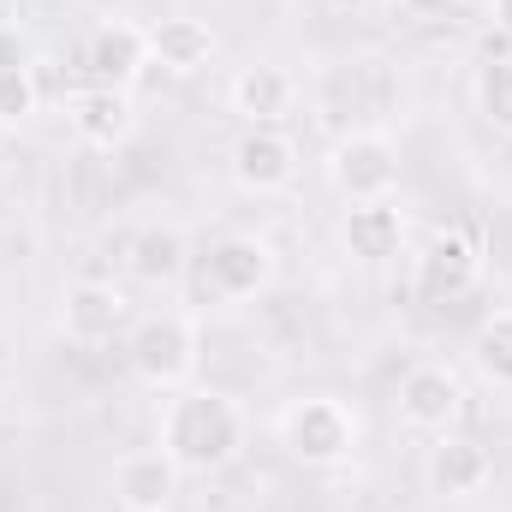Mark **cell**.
Listing matches in <instances>:
<instances>
[{"mask_svg":"<svg viewBox=\"0 0 512 512\" xmlns=\"http://www.w3.org/2000/svg\"><path fill=\"white\" fill-rule=\"evenodd\" d=\"M0 173H6V155H0Z\"/></svg>","mask_w":512,"mask_h":512,"instance_id":"obj_25","label":"cell"},{"mask_svg":"<svg viewBox=\"0 0 512 512\" xmlns=\"http://www.w3.org/2000/svg\"><path fill=\"white\" fill-rule=\"evenodd\" d=\"M465 411V382L447 364H411L399 376V423L417 435H453Z\"/></svg>","mask_w":512,"mask_h":512,"instance_id":"obj_5","label":"cell"},{"mask_svg":"<svg viewBox=\"0 0 512 512\" xmlns=\"http://www.w3.org/2000/svg\"><path fill=\"white\" fill-rule=\"evenodd\" d=\"M131 322H137V310L114 280H78L60 298V328L78 346H108V340L131 334Z\"/></svg>","mask_w":512,"mask_h":512,"instance_id":"obj_6","label":"cell"},{"mask_svg":"<svg viewBox=\"0 0 512 512\" xmlns=\"http://www.w3.org/2000/svg\"><path fill=\"white\" fill-rule=\"evenodd\" d=\"M489 477H495V459L471 435H435V447L423 453V483L441 501H471L489 489Z\"/></svg>","mask_w":512,"mask_h":512,"instance_id":"obj_9","label":"cell"},{"mask_svg":"<svg viewBox=\"0 0 512 512\" xmlns=\"http://www.w3.org/2000/svg\"><path fill=\"white\" fill-rule=\"evenodd\" d=\"M471 364L489 387H512V310H495L471 334Z\"/></svg>","mask_w":512,"mask_h":512,"instance_id":"obj_18","label":"cell"},{"mask_svg":"<svg viewBox=\"0 0 512 512\" xmlns=\"http://www.w3.org/2000/svg\"><path fill=\"white\" fill-rule=\"evenodd\" d=\"M471 96H477V114H483L495 131H507V137H512V54H501V60H483V66H477Z\"/></svg>","mask_w":512,"mask_h":512,"instance_id":"obj_19","label":"cell"},{"mask_svg":"<svg viewBox=\"0 0 512 512\" xmlns=\"http://www.w3.org/2000/svg\"><path fill=\"white\" fill-rule=\"evenodd\" d=\"M161 453L185 477L227 471L245 453V411L221 387H179L161 411Z\"/></svg>","mask_w":512,"mask_h":512,"instance_id":"obj_1","label":"cell"},{"mask_svg":"<svg viewBox=\"0 0 512 512\" xmlns=\"http://www.w3.org/2000/svg\"><path fill=\"white\" fill-rule=\"evenodd\" d=\"M227 102H233V114H245V126H280V120L292 114V102H298V84H292L286 66L256 60V66H245V72L233 78Z\"/></svg>","mask_w":512,"mask_h":512,"instance_id":"obj_14","label":"cell"},{"mask_svg":"<svg viewBox=\"0 0 512 512\" xmlns=\"http://www.w3.org/2000/svg\"><path fill=\"white\" fill-rule=\"evenodd\" d=\"M66 126L84 149H120L137 126V108H131V90L114 84H84L66 96Z\"/></svg>","mask_w":512,"mask_h":512,"instance_id":"obj_12","label":"cell"},{"mask_svg":"<svg viewBox=\"0 0 512 512\" xmlns=\"http://www.w3.org/2000/svg\"><path fill=\"white\" fill-rule=\"evenodd\" d=\"M126 358L131 370L161 393H179L197 376V322L179 316V310H155V316H137L126 334Z\"/></svg>","mask_w":512,"mask_h":512,"instance_id":"obj_2","label":"cell"},{"mask_svg":"<svg viewBox=\"0 0 512 512\" xmlns=\"http://www.w3.org/2000/svg\"><path fill=\"white\" fill-rule=\"evenodd\" d=\"M328 12H352V6H364V0H322Z\"/></svg>","mask_w":512,"mask_h":512,"instance_id":"obj_24","label":"cell"},{"mask_svg":"<svg viewBox=\"0 0 512 512\" xmlns=\"http://www.w3.org/2000/svg\"><path fill=\"white\" fill-rule=\"evenodd\" d=\"M143 66H155V54H149V30H143V24H131V18H108V24L90 30V42H84V72H90V84L131 90V84L143 78Z\"/></svg>","mask_w":512,"mask_h":512,"instance_id":"obj_10","label":"cell"},{"mask_svg":"<svg viewBox=\"0 0 512 512\" xmlns=\"http://www.w3.org/2000/svg\"><path fill=\"white\" fill-rule=\"evenodd\" d=\"M483 280V245L471 227H435L417 256V286L429 298H465Z\"/></svg>","mask_w":512,"mask_h":512,"instance_id":"obj_8","label":"cell"},{"mask_svg":"<svg viewBox=\"0 0 512 512\" xmlns=\"http://www.w3.org/2000/svg\"><path fill=\"white\" fill-rule=\"evenodd\" d=\"M489 18H495L501 36H512V0H489Z\"/></svg>","mask_w":512,"mask_h":512,"instance_id":"obj_23","label":"cell"},{"mask_svg":"<svg viewBox=\"0 0 512 512\" xmlns=\"http://www.w3.org/2000/svg\"><path fill=\"white\" fill-rule=\"evenodd\" d=\"M274 280V245L256 233H227L209 245V292L215 298H256Z\"/></svg>","mask_w":512,"mask_h":512,"instance_id":"obj_11","label":"cell"},{"mask_svg":"<svg viewBox=\"0 0 512 512\" xmlns=\"http://www.w3.org/2000/svg\"><path fill=\"white\" fill-rule=\"evenodd\" d=\"M328 185L346 203H382L399 185V143L387 131H346L328 149Z\"/></svg>","mask_w":512,"mask_h":512,"instance_id":"obj_4","label":"cell"},{"mask_svg":"<svg viewBox=\"0 0 512 512\" xmlns=\"http://www.w3.org/2000/svg\"><path fill=\"white\" fill-rule=\"evenodd\" d=\"M233 179L251 197H280L298 179V143L286 126H245L233 143Z\"/></svg>","mask_w":512,"mask_h":512,"instance_id":"obj_7","label":"cell"},{"mask_svg":"<svg viewBox=\"0 0 512 512\" xmlns=\"http://www.w3.org/2000/svg\"><path fill=\"white\" fill-rule=\"evenodd\" d=\"M179 477L185 471L161 447H131L114 465V501H120V512H173Z\"/></svg>","mask_w":512,"mask_h":512,"instance_id":"obj_13","label":"cell"},{"mask_svg":"<svg viewBox=\"0 0 512 512\" xmlns=\"http://www.w3.org/2000/svg\"><path fill=\"white\" fill-rule=\"evenodd\" d=\"M399 12L417 18V24H441V18H459L465 0H399Z\"/></svg>","mask_w":512,"mask_h":512,"instance_id":"obj_21","label":"cell"},{"mask_svg":"<svg viewBox=\"0 0 512 512\" xmlns=\"http://www.w3.org/2000/svg\"><path fill=\"white\" fill-rule=\"evenodd\" d=\"M0 66H30V54H24L18 30H0Z\"/></svg>","mask_w":512,"mask_h":512,"instance_id":"obj_22","label":"cell"},{"mask_svg":"<svg viewBox=\"0 0 512 512\" xmlns=\"http://www.w3.org/2000/svg\"><path fill=\"white\" fill-rule=\"evenodd\" d=\"M149 54L155 66H167L173 78H197L209 60H215V30L203 18H161L149 30Z\"/></svg>","mask_w":512,"mask_h":512,"instance_id":"obj_16","label":"cell"},{"mask_svg":"<svg viewBox=\"0 0 512 512\" xmlns=\"http://www.w3.org/2000/svg\"><path fill=\"white\" fill-rule=\"evenodd\" d=\"M36 108H42L36 60H30V66H0V126H24Z\"/></svg>","mask_w":512,"mask_h":512,"instance_id":"obj_20","label":"cell"},{"mask_svg":"<svg viewBox=\"0 0 512 512\" xmlns=\"http://www.w3.org/2000/svg\"><path fill=\"white\" fill-rule=\"evenodd\" d=\"M280 441H286V453H292L298 465L334 471V465H346V459L358 453V417H352L340 399L310 393V399H292V405H286Z\"/></svg>","mask_w":512,"mask_h":512,"instance_id":"obj_3","label":"cell"},{"mask_svg":"<svg viewBox=\"0 0 512 512\" xmlns=\"http://www.w3.org/2000/svg\"><path fill=\"white\" fill-rule=\"evenodd\" d=\"M340 245L358 262H393L399 245H405V215L393 209V197H382V203H346Z\"/></svg>","mask_w":512,"mask_h":512,"instance_id":"obj_15","label":"cell"},{"mask_svg":"<svg viewBox=\"0 0 512 512\" xmlns=\"http://www.w3.org/2000/svg\"><path fill=\"white\" fill-rule=\"evenodd\" d=\"M185 233L173 227V221H155V227H143L137 239H131V280H143V286H179V274H185Z\"/></svg>","mask_w":512,"mask_h":512,"instance_id":"obj_17","label":"cell"}]
</instances>
